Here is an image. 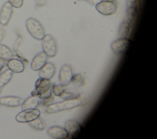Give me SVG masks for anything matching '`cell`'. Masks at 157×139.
Masks as SVG:
<instances>
[{"label":"cell","instance_id":"8","mask_svg":"<svg viewBox=\"0 0 157 139\" xmlns=\"http://www.w3.org/2000/svg\"><path fill=\"white\" fill-rule=\"evenodd\" d=\"M73 77V72L72 67L68 64H64L60 69L58 79L61 85L65 86H67L71 81Z\"/></svg>","mask_w":157,"mask_h":139},{"label":"cell","instance_id":"28","mask_svg":"<svg viewBox=\"0 0 157 139\" xmlns=\"http://www.w3.org/2000/svg\"><path fill=\"white\" fill-rule=\"evenodd\" d=\"M105 1H115V0H105Z\"/></svg>","mask_w":157,"mask_h":139},{"label":"cell","instance_id":"17","mask_svg":"<svg viewBox=\"0 0 157 139\" xmlns=\"http://www.w3.org/2000/svg\"><path fill=\"white\" fill-rule=\"evenodd\" d=\"M13 56V53L9 47L0 43V58L6 61H7L12 59Z\"/></svg>","mask_w":157,"mask_h":139},{"label":"cell","instance_id":"10","mask_svg":"<svg viewBox=\"0 0 157 139\" xmlns=\"http://www.w3.org/2000/svg\"><path fill=\"white\" fill-rule=\"evenodd\" d=\"M23 99L17 96H3L0 97V105L6 107L15 108L21 105Z\"/></svg>","mask_w":157,"mask_h":139},{"label":"cell","instance_id":"24","mask_svg":"<svg viewBox=\"0 0 157 139\" xmlns=\"http://www.w3.org/2000/svg\"><path fill=\"white\" fill-rule=\"evenodd\" d=\"M36 6L38 7H42L46 5L47 0H34Z\"/></svg>","mask_w":157,"mask_h":139},{"label":"cell","instance_id":"1","mask_svg":"<svg viewBox=\"0 0 157 139\" xmlns=\"http://www.w3.org/2000/svg\"><path fill=\"white\" fill-rule=\"evenodd\" d=\"M88 97L86 94H78L77 97L64 99L63 101L53 103L47 105L45 111L48 114H53L64 110H72L73 108L84 105L88 101Z\"/></svg>","mask_w":157,"mask_h":139},{"label":"cell","instance_id":"26","mask_svg":"<svg viewBox=\"0 0 157 139\" xmlns=\"http://www.w3.org/2000/svg\"><path fill=\"white\" fill-rule=\"evenodd\" d=\"M84 1L89 2L90 3H91V4H96L97 2H98V0H84Z\"/></svg>","mask_w":157,"mask_h":139},{"label":"cell","instance_id":"7","mask_svg":"<svg viewBox=\"0 0 157 139\" xmlns=\"http://www.w3.org/2000/svg\"><path fill=\"white\" fill-rule=\"evenodd\" d=\"M131 44V40L127 37H120L111 43L112 50L117 54H125Z\"/></svg>","mask_w":157,"mask_h":139},{"label":"cell","instance_id":"21","mask_svg":"<svg viewBox=\"0 0 157 139\" xmlns=\"http://www.w3.org/2000/svg\"><path fill=\"white\" fill-rule=\"evenodd\" d=\"M71 82L75 88H81L84 85L85 79L81 74H75L73 75Z\"/></svg>","mask_w":157,"mask_h":139},{"label":"cell","instance_id":"2","mask_svg":"<svg viewBox=\"0 0 157 139\" xmlns=\"http://www.w3.org/2000/svg\"><path fill=\"white\" fill-rule=\"evenodd\" d=\"M26 28L29 34L36 40H42L45 35L42 24L34 18H29L26 20Z\"/></svg>","mask_w":157,"mask_h":139},{"label":"cell","instance_id":"16","mask_svg":"<svg viewBox=\"0 0 157 139\" xmlns=\"http://www.w3.org/2000/svg\"><path fill=\"white\" fill-rule=\"evenodd\" d=\"M40 104V100L39 97L35 96H31L23 100L21 104V110L34 109L36 108Z\"/></svg>","mask_w":157,"mask_h":139},{"label":"cell","instance_id":"20","mask_svg":"<svg viewBox=\"0 0 157 139\" xmlns=\"http://www.w3.org/2000/svg\"><path fill=\"white\" fill-rule=\"evenodd\" d=\"M131 20L130 18L124 20L122 22L120 28L119 33L120 36H123V37H126V36L129 32V31L131 29Z\"/></svg>","mask_w":157,"mask_h":139},{"label":"cell","instance_id":"3","mask_svg":"<svg viewBox=\"0 0 157 139\" xmlns=\"http://www.w3.org/2000/svg\"><path fill=\"white\" fill-rule=\"evenodd\" d=\"M43 51L49 58H53L57 53V43L54 37L50 35H45L42 40Z\"/></svg>","mask_w":157,"mask_h":139},{"label":"cell","instance_id":"11","mask_svg":"<svg viewBox=\"0 0 157 139\" xmlns=\"http://www.w3.org/2000/svg\"><path fill=\"white\" fill-rule=\"evenodd\" d=\"M47 55L42 51L36 54L31 62V68L34 71H39L47 62Z\"/></svg>","mask_w":157,"mask_h":139},{"label":"cell","instance_id":"4","mask_svg":"<svg viewBox=\"0 0 157 139\" xmlns=\"http://www.w3.org/2000/svg\"><path fill=\"white\" fill-rule=\"evenodd\" d=\"M50 90H52V88L50 80L40 77L35 83V88L31 92V96L39 97Z\"/></svg>","mask_w":157,"mask_h":139},{"label":"cell","instance_id":"14","mask_svg":"<svg viewBox=\"0 0 157 139\" xmlns=\"http://www.w3.org/2000/svg\"><path fill=\"white\" fill-rule=\"evenodd\" d=\"M55 70V66L53 62H46V64L39 70V75L41 78L50 80L54 76Z\"/></svg>","mask_w":157,"mask_h":139},{"label":"cell","instance_id":"22","mask_svg":"<svg viewBox=\"0 0 157 139\" xmlns=\"http://www.w3.org/2000/svg\"><path fill=\"white\" fill-rule=\"evenodd\" d=\"M52 88V91L54 94L55 96L61 97L64 92L66 91V88L65 86L62 85L61 84L59 85H53Z\"/></svg>","mask_w":157,"mask_h":139},{"label":"cell","instance_id":"6","mask_svg":"<svg viewBox=\"0 0 157 139\" xmlns=\"http://www.w3.org/2000/svg\"><path fill=\"white\" fill-rule=\"evenodd\" d=\"M96 9L98 12L104 15L114 14L117 10V5L115 1L102 0L96 4Z\"/></svg>","mask_w":157,"mask_h":139},{"label":"cell","instance_id":"23","mask_svg":"<svg viewBox=\"0 0 157 139\" xmlns=\"http://www.w3.org/2000/svg\"><path fill=\"white\" fill-rule=\"evenodd\" d=\"M8 2L13 7L20 8L23 4V0H8Z\"/></svg>","mask_w":157,"mask_h":139},{"label":"cell","instance_id":"15","mask_svg":"<svg viewBox=\"0 0 157 139\" xmlns=\"http://www.w3.org/2000/svg\"><path fill=\"white\" fill-rule=\"evenodd\" d=\"M9 69L13 73H21L25 70V65L21 60L15 58H12L7 61V65Z\"/></svg>","mask_w":157,"mask_h":139},{"label":"cell","instance_id":"13","mask_svg":"<svg viewBox=\"0 0 157 139\" xmlns=\"http://www.w3.org/2000/svg\"><path fill=\"white\" fill-rule=\"evenodd\" d=\"M64 129L72 138L77 136L82 129V126L75 119H69L64 124Z\"/></svg>","mask_w":157,"mask_h":139},{"label":"cell","instance_id":"12","mask_svg":"<svg viewBox=\"0 0 157 139\" xmlns=\"http://www.w3.org/2000/svg\"><path fill=\"white\" fill-rule=\"evenodd\" d=\"M47 134L49 137L55 139H65L69 137L66 130L58 126H53L47 130Z\"/></svg>","mask_w":157,"mask_h":139},{"label":"cell","instance_id":"5","mask_svg":"<svg viewBox=\"0 0 157 139\" xmlns=\"http://www.w3.org/2000/svg\"><path fill=\"white\" fill-rule=\"evenodd\" d=\"M40 111L37 108L23 110L16 115L15 119L18 122L28 123L40 116Z\"/></svg>","mask_w":157,"mask_h":139},{"label":"cell","instance_id":"27","mask_svg":"<svg viewBox=\"0 0 157 139\" xmlns=\"http://www.w3.org/2000/svg\"><path fill=\"white\" fill-rule=\"evenodd\" d=\"M3 87L4 86H2L1 84H0V94L1 93V91H2V88H3Z\"/></svg>","mask_w":157,"mask_h":139},{"label":"cell","instance_id":"9","mask_svg":"<svg viewBox=\"0 0 157 139\" xmlns=\"http://www.w3.org/2000/svg\"><path fill=\"white\" fill-rule=\"evenodd\" d=\"M13 14V7L8 2H6L2 6L0 10V24L7 26Z\"/></svg>","mask_w":157,"mask_h":139},{"label":"cell","instance_id":"25","mask_svg":"<svg viewBox=\"0 0 157 139\" xmlns=\"http://www.w3.org/2000/svg\"><path fill=\"white\" fill-rule=\"evenodd\" d=\"M6 36V31L4 29H0V42L4 39Z\"/></svg>","mask_w":157,"mask_h":139},{"label":"cell","instance_id":"18","mask_svg":"<svg viewBox=\"0 0 157 139\" xmlns=\"http://www.w3.org/2000/svg\"><path fill=\"white\" fill-rule=\"evenodd\" d=\"M13 72L10 69H7L0 74V84L2 86L7 85L12 79Z\"/></svg>","mask_w":157,"mask_h":139},{"label":"cell","instance_id":"19","mask_svg":"<svg viewBox=\"0 0 157 139\" xmlns=\"http://www.w3.org/2000/svg\"><path fill=\"white\" fill-rule=\"evenodd\" d=\"M28 124L31 127L39 131H42L44 130L45 128V125L43 120L39 116L36 118L35 119L33 120L32 121L28 122Z\"/></svg>","mask_w":157,"mask_h":139}]
</instances>
